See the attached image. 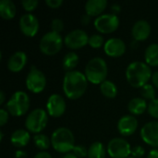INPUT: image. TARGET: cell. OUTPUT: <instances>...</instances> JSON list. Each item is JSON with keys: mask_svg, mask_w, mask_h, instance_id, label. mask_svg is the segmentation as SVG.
<instances>
[{"mask_svg": "<svg viewBox=\"0 0 158 158\" xmlns=\"http://www.w3.org/2000/svg\"><path fill=\"white\" fill-rule=\"evenodd\" d=\"M30 106L29 95L23 91H17L6 104V109L14 117H21L29 111Z\"/></svg>", "mask_w": 158, "mask_h": 158, "instance_id": "obj_5", "label": "cell"}, {"mask_svg": "<svg viewBox=\"0 0 158 158\" xmlns=\"http://www.w3.org/2000/svg\"><path fill=\"white\" fill-rule=\"evenodd\" d=\"M148 104L147 101L142 97L132 98L128 104V110L132 116H139L147 111Z\"/></svg>", "mask_w": 158, "mask_h": 158, "instance_id": "obj_21", "label": "cell"}, {"mask_svg": "<svg viewBox=\"0 0 158 158\" xmlns=\"http://www.w3.org/2000/svg\"><path fill=\"white\" fill-rule=\"evenodd\" d=\"M142 98H143L144 100H149L150 102L153 101L154 99H156V89L155 86L152 84H145L144 86H143L140 90Z\"/></svg>", "mask_w": 158, "mask_h": 158, "instance_id": "obj_28", "label": "cell"}, {"mask_svg": "<svg viewBox=\"0 0 158 158\" xmlns=\"http://www.w3.org/2000/svg\"><path fill=\"white\" fill-rule=\"evenodd\" d=\"M106 147L101 142L93 143L88 149V158H105Z\"/></svg>", "mask_w": 158, "mask_h": 158, "instance_id": "obj_26", "label": "cell"}, {"mask_svg": "<svg viewBox=\"0 0 158 158\" xmlns=\"http://www.w3.org/2000/svg\"><path fill=\"white\" fill-rule=\"evenodd\" d=\"M89 37L90 36H88L86 31L80 30V29H76V30L69 31L65 36L64 44L69 49H72V50L80 49V48L84 47L86 44H88Z\"/></svg>", "mask_w": 158, "mask_h": 158, "instance_id": "obj_11", "label": "cell"}, {"mask_svg": "<svg viewBox=\"0 0 158 158\" xmlns=\"http://www.w3.org/2000/svg\"><path fill=\"white\" fill-rule=\"evenodd\" d=\"M126 49V44L120 38H110L104 45L105 53L110 57H119L123 56Z\"/></svg>", "mask_w": 158, "mask_h": 158, "instance_id": "obj_15", "label": "cell"}, {"mask_svg": "<svg viewBox=\"0 0 158 158\" xmlns=\"http://www.w3.org/2000/svg\"><path fill=\"white\" fill-rule=\"evenodd\" d=\"M27 156V154L22 150H17L15 153V158H25Z\"/></svg>", "mask_w": 158, "mask_h": 158, "instance_id": "obj_41", "label": "cell"}, {"mask_svg": "<svg viewBox=\"0 0 158 158\" xmlns=\"http://www.w3.org/2000/svg\"><path fill=\"white\" fill-rule=\"evenodd\" d=\"M141 138L148 145L158 147V121H150L141 130Z\"/></svg>", "mask_w": 158, "mask_h": 158, "instance_id": "obj_14", "label": "cell"}, {"mask_svg": "<svg viewBox=\"0 0 158 158\" xmlns=\"http://www.w3.org/2000/svg\"><path fill=\"white\" fill-rule=\"evenodd\" d=\"M16 6L11 0L0 1V16L2 19L9 20L12 19L16 15Z\"/></svg>", "mask_w": 158, "mask_h": 158, "instance_id": "obj_22", "label": "cell"}, {"mask_svg": "<svg viewBox=\"0 0 158 158\" xmlns=\"http://www.w3.org/2000/svg\"><path fill=\"white\" fill-rule=\"evenodd\" d=\"M105 40H104V37L103 35L101 34H97V33H94L93 35H91L89 37V43L88 44L92 47V48H94V49H97V48H100L102 47L103 45H105Z\"/></svg>", "mask_w": 158, "mask_h": 158, "instance_id": "obj_29", "label": "cell"}, {"mask_svg": "<svg viewBox=\"0 0 158 158\" xmlns=\"http://www.w3.org/2000/svg\"><path fill=\"white\" fill-rule=\"evenodd\" d=\"M138 128V120L132 115H125L121 117L118 122V132L125 137L132 135Z\"/></svg>", "mask_w": 158, "mask_h": 158, "instance_id": "obj_16", "label": "cell"}, {"mask_svg": "<svg viewBox=\"0 0 158 158\" xmlns=\"http://www.w3.org/2000/svg\"><path fill=\"white\" fill-rule=\"evenodd\" d=\"M151 33V25L147 20L140 19L134 23L131 29V35L137 42L145 41Z\"/></svg>", "mask_w": 158, "mask_h": 158, "instance_id": "obj_17", "label": "cell"}, {"mask_svg": "<svg viewBox=\"0 0 158 158\" xmlns=\"http://www.w3.org/2000/svg\"><path fill=\"white\" fill-rule=\"evenodd\" d=\"M51 29L52 31L60 33V31H62L64 30V22L62 19H54L51 21Z\"/></svg>", "mask_w": 158, "mask_h": 158, "instance_id": "obj_32", "label": "cell"}, {"mask_svg": "<svg viewBox=\"0 0 158 158\" xmlns=\"http://www.w3.org/2000/svg\"><path fill=\"white\" fill-rule=\"evenodd\" d=\"M8 117H9V113L7 112V110L5 108H1L0 109V126L1 127L5 126L6 123H7Z\"/></svg>", "mask_w": 158, "mask_h": 158, "instance_id": "obj_35", "label": "cell"}, {"mask_svg": "<svg viewBox=\"0 0 158 158\" xmlns=\"http://www.w3.org/2000/svg\"><path fill=\"white\" fill-rule=\"evenodd\" d=\"M145 63L150 67L158 66V44H151L145 49Z\"/></svg>", "mask_w": 158, "mask_h": 158, "instance_id": "obj_23", "label": "cell"}, {"mask_svg": "<svg viewBox=\"0 0 158 158\" xmlns=\"http://www.w3.org/2000/svg\"><path fill=\"white\" fill-rule=\"evenodd\" d=\"M48 122V113L43 108H35L30 112L25 119V127L29 132L39 134Z\"/></svg>", "mask_w": 158, "mask_h": 158, "instance_id": "obj_6", "label": "cell"}, {"mask_svg": "<svg viewBox=\"0 0 158 158\" xmlns=\"http://www.w3.org/2000/svg\"><path fill=\"white\" fill-rule=\"evenodd\" d=\"M107 71L106 62L102 57L96 56L89 60L85 67L84 74L89 82L93 84H101L106 80Z\"/></svg>", "mask_w": 158, "mask_h": 158, "instance_id": "obj_4", "label": "cell"}, {"mask_svg": "<svg viewBox=\"0 0 158 158\" xmlns=\"http://www.w3.org/2000/svg\"><path fill=\"white\" fill-rule=\"evenodd\" d=\"M107 6L106 0H88L85 3V13L91 17H99Z\"/></svg>", "mask_w": 158, "mask_h": 158, "instance_id": "obj_19", "label": "cell"}, {"mask_svg": "<svg viewBox=\"0 0 158 158\" xmlns=\"http://www.w3.org/2000/svg\"><path fill=\"white\" fill-rule=\"evenodd\" d=\"M88 80L84 73L79 70L66 72L63 79V92L67 98L76 100L81 98L86 92Z\"/></svg>", "mask_w": 158, "mask_h": 158, "instance_id": "obj_1", "label": "cell"}, {"mask_svg": "<svg viewBox=\"0 0 158 158\" xmlns=\"http://www.w3.org/2000/svg\"><path fill=\"white\" fill-rule=\"evenodd\" d=\"M62 158H78L73 153L71 154V153H69V154H66L65 156H63V157Z\"/></svg>", "mask_w": 158, "mask_h": 158, "instance_id": "obj_44", "label": "cell"}, {"mask_svg": "<svg viewBox=\"0 0 158 158\" xmlns=\"http://www.w3.org/2000/svg\"><path fill=\"white\" fill-rule=\"evenodd\" d=\"M91 20H92V17L89 16V15H87L86 13L83 14V15L81 17V24H83V25H88V24H90Z\"/></svg>", "mask_w": 158, "mask_h": 158, "instance_id": "obj_37", "label": "cell"}, {"mask_svg": "<svg viewBox=\"0 0 158 158\" xmlns=\"http://www.w3.org/2000/svg\"><path fill=\"white\" fill-rule=\"evenodd\" d=\"M147 111L151 117L158 118V98H156L153 101L149 102Z\"/></svg>", "mask_w": 158, "mask_h": 158, "instance_id": "obj_30", "label": "cell"}, {"mask_svg": "<svg viewBox=\"0 0 158 158\" xmlns=\"http://www.w3.org/2000/svg\"><path fill=\"white\" fill-rule=\"evenodd\" d=\"M3 137H4V134H3V132H0V141H1V142L3 141Z\"/></svg>", "mask_w": 158, "mask_h": 158, "instance_id": "obj_45", "label": "cell"}, {"mask_svg": "<svg viewBox=\"0 0 158 158\" xmlns=\"http://www.w3.org/2000/svg\"><path fill=\"white\" fill-rule=\"evenodd\" d=\"M21 5H22L23 8L26 11L31 12V11H33L37 7L38 1L37 0H22L21 1Z\"/></svg>", "mask_w": 158, "mask_h": 158, "instance_id": "obj_33", "label": "cell"}, {"mask_svg": "<svg viewBox=\"0 0 158 158\" xmlns=\"http://www.w3.org/2000/svg\"><path fill=\"white\" fill-rule=\"evenodd\" d=\"M5 99H6V95L5 93L3 91L0 92V105H3L5 103Z\"/></svg>", "mask_w": 158, "mask_h": 158, "instance_id": "obj_43", "label": "cell"}, {"mask_svg": "<svg viewBox=\"0 0 158 158\" xmlns=\"http://www.w3.org/2000/svg\"><path fill=\"white\" fill-rule=\"evenodd\" d=\"M50 139L52 147L60 154H69L75 147L74 134L68 128H57L54 131Z\"/></svg>", "mask_w": 158, "mask_h": 158, "instance_id": "obj_3", "label": "cell"}, {"mask_svg": "<svg viewBox=\"0 0 158 158\" xmlns=\"http://www.w3.org/2000/svg\"><path fill=\"white\" fill-rule=\"evenodd\" d=\"M152 81H153V85L157 88L158 89V71H155L153 72V75H152Z\"/></svg>", "mask_w": 158, "mask_h": 158, "instance_id": "obj_40", "label": "cell"}, {"mask_svg": "<svg viewBox=\"0 0 158 158\" xmlns=\"http://www.w3.org/2000/svg\"><path fill=\"white\" fill-rule=\"evenodd\" d=\"M45 3L50 8H59L63 5V0H46Z\"/></svg>", "mask_w": 158, "mask_h": 158, "instance_id": "obj_36", "label": "cell"}, {"mask_svg": "<svg viewBox=\"0 0 158 158\" xmlns=\"http://www.w3.org/2000/svg\"><path fill=\"white\" fill-rule=\"evenodd\" d=\"M33 143L35 146L41 151H46L51 145V139L43 133L35 134L33 137Z\"/></svg>", "mask_w": 158, "mask_h": 158, "instance_id": "obj_27", "label": "cell"}, {"mask_svg": "<svg viewBox=\"0 0 158 158\" xmlns=\"http://www.w3.org/2000/svg\"><path fill=\"white\" fill-rule=\"evenodd\" d=\"M33 158H53L52 157V156L49 154V153H47L46 151H41V152H39V153H37L36 155H35V156Z\"/></svg>", "mask_w": 158, "mask_h": 158, "instance_id": "obj_38", "label": "cell"}, {"mask_svg": "<svg viewBox=\"0 0 158 158\" xmlns=\"http://www.w3.org/2000/svg\"><path fill=\"white\" fill-rule=\"evenodd\" d=\"M111 11H112V14L118 16V14L120 13V11H121V6H120V5H118V4H113V5L111 6Z\"/></svg>", "mask_w": 158, "mask_h": 158, "instance_id": "obj_39", "label": "cell"}, {"mask_svg": "<svg viewBox=\"0 0 158 158\" xmlns=\"http://www.w3.org/2000/svg\"><path fill=\"white\" fill-rule=\"evenodd\" d=\"M31 140V134L28 131L19 129L11 133L10 142L11 144L16 148L25 147Z\"/></svg>", "mask_w": 158, "mask_h": 158, "instance_id": "obj_20", "label": "cell"}, {"mask_svg": "<svg viewBox=\"0 0 158 158\" xmlns=\"http://www.w3.org/2000/svg\"><path fill=\"white\" fill-rule=\"evenodd\" d=\"M145 155V149L141 145H136L131 148V156L135 158L143 157Z\"/></svg>", "mask_w": 158, "mask_h": 158, "instance_id": "obj_34", "label": "cell"}, {"mask_svg": "<svg viewBox=\"0 0 158 158\" xmlns=\"http://www.w3.org/2000/svg\"><path fill=\"white\" fill-rule=\"evenodd\" d=\"M79 61H80V57L75 52H69L63 57V60H62L63 69L67 72L75 70V68L78 66Z\"/></svg>", "mask_w": 158, "mask_h": 158, "instance_id": "obj_24", "label": "cell"}, {"mask_svg": "<svg viewBox=\"0 0 158 158\" xmlns=\"http://www.w3.org/2000/svg\"><path fill=\"white\" fill-rule=\"evenodd\" d=\"M128 158H135V157H133V156H130V157H128Z\"/></svg>", "mask_w": 158, "mask_h": 158, "instance_id": "obj_46", "label": "cell"}, {"mask_svg": "<svg viewBox=\"0 0 158 158\" xmlns=\"http://www.w3.org/2000/svg\"><path fill=\"white\" fill-rule=\"evenodd\" d=\"M94 25L99 32L108 34L118 30L119 26V19L117 15L112 13L102 14L94 19Z\"/></svg>", "mask_w": 158, "mask_h": 158, "instance_id": "obj_10", "label": "cell"}, {"mask_svg": "<svg viewBox=\"0 0 158 158\" xmlns=\"http://www.w3.org/2000/svg\"><path fill=\"white\" fill-rule=\"evenodd\" d=\"M25 84L30 92L33 94H40L44 90L46 86L45 75L43 71L32 66L26 77Z\"/></svg>", "mask_w": 158, "mask_h": 158, "instance_id": "obj_8", "label": "cell"}, {"mask_svg": "<svg viewBox=\"0 0 158 158\" xmlns=\"http://www.w3.org/2000/svg\"><path fill=\"white\" fill-rule=\"evenodd\" d=\"M67 108L64 97L58 94H53L49 96L46 102V111L52 118L61 117Z\"/></svg>", "mask_w": 158, "mask_h": 158, "instance_id": "obj_12", "label": "cell"}, {"mask_svg": "<svg viewBox=\"0 0 158 158\" xmlns=\"http://www.w3.org/2000/svg\"><path fill=\"white\" fill-rule=\"evenodd\" d=\"M107 154L112 158H128L131 155V144L123 138H114L106 147Z\"/></svg>", "mask_w": 158, "mask_h": 158, "instance_id": "obj_9", "label": "cell"}, {"mask_svg": "<svg viewBox=\"0 0 158 158\" xmlns=\"http://www.w3.org/2000/svg\"><path fill=\"white\" fill-rule=\"evenodd\" d=\"M147 158H158V150L157 149H153L149 152Z\"/></svg>", "mask_w": 158, "mask_h": 158, "instance_id": "obj_42", "label": "cell"}, {"mask_svg": "<svg viewBox=\"0 0 158 158\" xmlns=\"http://www.w3.org/2000/svg\"><path fill=\"white\" fill-rule=\"evenodd\" d=\"M100 91L104 96L109 99H113L118 95V87L112 81L106 80L100 84Z\"/></svg>", "mask_w": 158, "mask_h": 158, "instance_id": "obj_25", "label": "cell"}, {"mask_svg": "<svg viewBox=\"0 0 158 158\" xmlns=\"http://www.w3.org/2000/svg\"><path fill=\"white\" fill-rule=\"evenodd\" d=\"M152 69L149 65L142 61H134L129 64L126 69V79L134 88H142L152 79Z\"/></svg>", "mask_w": 158, "mask_h": 158, "instance_id": "obj_2", "label": "cell"}, {"mask_svg": "<svg viewBox=\"0 0 158 158\" xmlns=\"http://www.w3.org/2000/svg\"><path fill=\"white\" fill-rule=\"evenodd\" d=\"M27 55L23 51H17L11 55L7 61V69L11 72H19L27 64Z\"/></svg>", "mask_w": 158, "mask_h": 158, "instance_id": "obj_18", "label": "cell"}, {"mask_svg": "<svg viewBox=\"0 0 158 158\" xmlns=\"http://www.w3.org/2000/svg\"><path fill=\"white\" fill-rule=\"evenodd\" d=\"M64 39L60 33L55 31L46 32L40 40L39 48L41 52L46 56H54L57 54L63 46Z\"/></svg>", "mask_w": 158, "mask_h": 158, "instance_id": "obj_7", "label": "cell"}, {"mask_svg": "<svg viewBox=\"0 0 158 158\" xmlns=\"http://www.w3.org/2000/svg\"><path fill=\"white\" fill-rule=\"evenodd\" d=\"M72 152L78 158H84L88 156V149L84 145H75Z\"/></svg>", "mask_w": 158, "mask_h": 158, "instance_id": "obj_31", "label": "cell"}, {"mask_svg": "<svg viewBox=\"0 0 158 158\" xmlns=\"http://www.w3.org/2000/svg\"><path fill=\"white\" fill-rule=\"evenodd\" d=\"M19 29L20 31L28 37H33L39 31V20L31 13H26L19 18Z\"/></svg>", "mask_w": 158, "mask_h": 158, "instance_id": "obj_13", "label": "cell"}]
</instances>
